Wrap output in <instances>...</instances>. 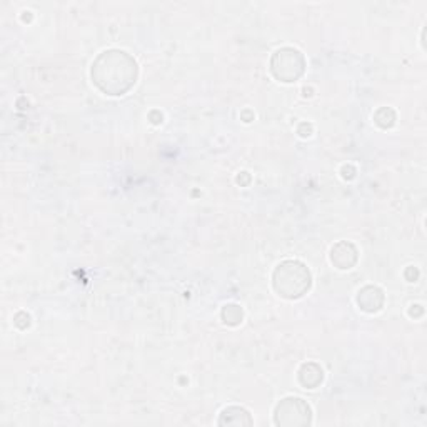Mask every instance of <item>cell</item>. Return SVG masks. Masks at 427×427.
<instances>
[{"instance_id":"6da1fadb","label":"cell","mask_w":427,"mask_h":427,"mask_svg":"<svg viewBox=\"0 0 427 427\" xmlns=\"http://www.w3.org/2000/svg\"><path fill=\"white\" fill-rule=\"evenodd\" d=\"M91 77L93 86L105 96L119 97L136 86L139 65L131 53L120 48H109L92 62Z\"/></svg>"},{"instance_id":"3957f363","label":"cell","mask_w":427,"mask_h":427,"mask_svg":"<svg viewBox=\"0 0 427 427\" xmlns=\"http://www.w3.org/2000/svg\"><path fill=\"white\" fill-rule=\"evenodd\" d=\"M270 72L279 82L291 84L299 80L306 72V57L299 48L282 47L270 59Z\"/></svg>"},{"instance_id":"9c48e42d","label":"cell","mask_w":427,"mask_h":427,"mask_svg":"<svg viewBox=\"0 0 427 427\" xmlns=\"http://www.w3.org/2000/svg\"><path fill=\"white\" fill-rule=\"evenodd\" d=\"M222 320L227 324V326H239L244 319V313L240 309V306L237 304H227L222 309Z\"/></svg>"},{"instance_id":"8992f818","label":"cell","mask_w":427,"mask_h":427,"mask_svg":"<svg viewBox=\"0 0 427 427\" xmlns=\"http://www.w3.org/2000/svg\"><path fill=\"white\" fill-rule=\"evenodd\" d=\"M357 304L364 313H379L384 306V292L377 286H366L357 294Z\"/></svg>"},{"instance_id":"5b68a950","label":"cell","mask_w":427,"mask_h":427,"mask_svg":"<svg viewBox=\"0 0 427 427\" xmlns=\"http://www.w3.org/2000/svg\"><path fill=\"white\" fill-rule=\"evenodd\" d=\"M357 249H355L354 244L347 242V240H342V242L336 244L331 251V261L332 264L341 270L353 269L357 262Z\"/></svg>"},{"instance_id":"ba28073f","label":"cell","mask_w":427,"mask_h":427,"mask_svg":"<svg viewBox=\"0 0 427 427\" xmlns=\"http://www.w3.org/2000/svg\"><path fill=\"white\" fill-rule=\"evenodd\" d=\"M297 377H299L302 387H306V389H315V387L322 384L324 371L319 364L307 362L302 364V367L299 369V376Z\"/></svg>"},{"instance_id":"7a4b0ae2","label":"cell","mask_w":427,"mask_h":427,"mask_svg":"<svg viewBox=\"0 0 427 427\" xmlns=\"http://www.w3.org/2000/svg\"><path fill=\"white\" fill-rule=\"evenodd\" d=\"M272 286L274 291L284 299H301L313 286V274L304 262L284 261L274 269Z\"/></svg>"},{"instance_id":"52a82bcc","label":"cell","mask_w":427,"mask_h":427,"mask_svg":"<svg viewBox=\"0 0 427 427\" xmlns=\"http://www.w3.org/2000/svg\"><path fill=\"white\" fill-rule=\"evenodd\" d=\"M217 424L235 426V427L252 426L254 419L251 417V414H249V411H246L244 407L230 406V407H225L224 411L221 412V417H219V421H217Z\"/></svg>"},{"instance_id":"277c9868","label":"cell","mask_w":427,"mask_h":427,"mask_svg":"<svg viewBox=\"0 0 427 427\" xmlns=\"http://www.w3.org/2000/svg\"><path fill=\"white\" fill-rule=\"evenodd\" d=\"M274 422L282 427H302L313 422L310 406L301 398H286L277 404L274 412Z\"/></svg>"},{"instance_id":"30bf717a","label":"cell","mask_w":427,"mask_h":427,"mask_svg":"<svg viewBox=\"0 0 427 427\" xmlns=\"http://www.w3.org/2000/svg\"><path fill=\"white\" fill-rule=\"evenodd\" d=\"M374 120L382 129H389L394 126L395 122V112L390 107H381L376 114H374Z\"/></svg>"}]
</instances>
